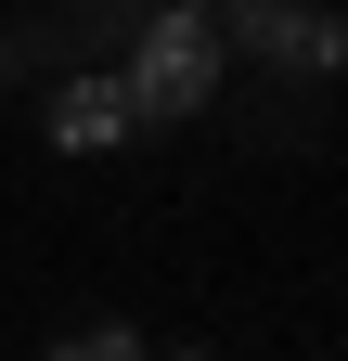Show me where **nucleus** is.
I'll return each instance as SVG.
<instances>
[{
    "mask_svg": "<svg viewBox=\"0 0 348 361\" xmlns=\"http://www.w3.org/2000/svg\"><path fill=\"white\" fill-rule=\"evenodd\" d=\"M206 90H220V26H206V0H168L142 26V52H129V104L142 116H194Z\"/></svg>",
    "mask_w": 348,
    "mask_h": 361,
    "instance_id": "1",
    "label": "nucleus"
},
{
    "mask_svg": "<svg viewBox=\"0 0 348 361\" xmlns=\"http://www.w3.org/2000/svg\"><path fill=\"white\" fill-rule=\"evenodd\" d=\"M232 39L258 65H297V78H348V26L335 13H297V0H232Z\"/></svg>",
    "mask_w": 348,
    "mask_h": 361,
    "instance_id": "2",
    "label": "nucleus"
},
{
    "mask_svg": "<svg viewBox=\"0 0 348 361\" xmlns=\"http://www.w3.org/2000/svg\"><path fill=\"white\" fill-rule=\"evenodd\" d=\"M129 129H142L129 78H52V142H65V155H116Z\"/></svg>",
    "mask_w": 348,
    "mask_h": 361,
    "instance_id": "3",
    "label": "nucleus"
}]
</instances>
